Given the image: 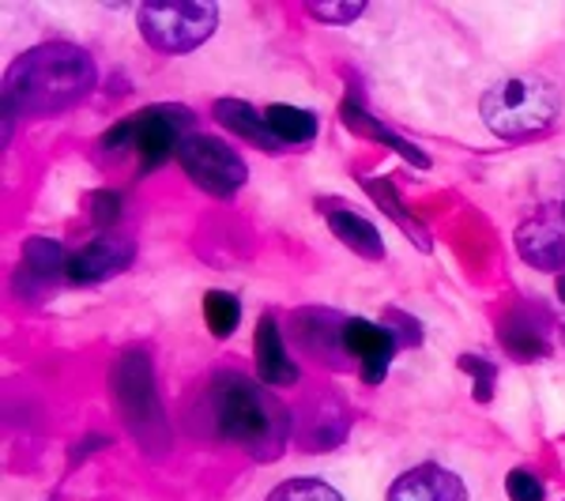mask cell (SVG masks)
<instances>
[{"mask_svg": "<svg viewBox=\"0 0 565 501\" xmlns=\"http://www.w3.org/2000/svg\"><path fill=\"white\" fill-rule=\"evenodd\" d=\"M98 84L95 57L76 42H42L20 53L4 76V143L15 117H53L79 106Z\"/></svg>", "mask_w": 565, "mask_h": 501, "instance_id": "1", "label": "cell"}, {"mask_svg": "<svg viewBox=\"0 0 565 501\" xmlns=\"http://www.w3.org/2000/svg\"><path fill=\"white\" fill-rule=\"evenodd\" d=\"M207 415L223 441L238 445L253 460H279L290 441L287 404L238 370H218L207 385Z\"/></svg>", "mask_w": 565, "mask_h": 501, "instance_id": "2", "label": "cell"}, {"mask_svg": "<svg viewBox=\"0 0 565 501\" xmlns=\"http://www.w3.org/2000/svg\"><path fill=\"white\" fill-rule=\"evenodd\" d=\"M479 114L501 140H535L558 125L562 95L543 76H509L482 95Z\"/></svg>", "mask_w": 565, "mask_h": 501, "instance_id": "3", "label": "cell"}, {"mask_svg": "<svg viewBox=\"0 0 565 501\" xmlns=\"http://www.w3.org/2000/svg\"><path fill=\"white\" fill-rule=\"evenodd\" d=\"M109 385H114L117 415L125 418V426H129V434L140 441V449L148 452V457L170 452V426H167V412H162L148 351H125L121 359L114 362Z\"/></svg>", "mask_w": 565, "mask_h": 501, "instance_id": "4", "label": "cell"}, {"mask_svg": "<svg viewBox=\"0 0 565 501\" xmlns=\"http://www.w3.org/2000/svg\"><path fill=\"white\" fill-rule=\"evenodd\" d=\"M193 109L178 106V103H159V106H148L140 114L125 117L109 129L98 148L106 154H136L143 170H154L162 167L167 159H178L181 143L193 136Z\"/></svg>", "mask_w": 565, "mask_h": 501, "instance_id": "5", "label": "cell"}, {"mask_svg": "<svg viewBox=\"0 0 565 501\" xmlns=\"http://www.w3.org/2000/svg\"><path fill=\"white\" fill-rule=\"evenodd\" d=\"M140 34L154 53H193L218 26L212 0H151L140 4Z\"/></svg>", "mask_w": 565, "mask_h": 501, "instance_id": "6", "label": "cell"}, {"mask_svg": "<svg viewBox=\"0 0 565 501\" xmlns=\"http://www.w3.org/2000/svg\"><path fill=\"white\" fill-rule=\"evenodd\" d=\"M178 162H181V170L196 181V189H204V193L215 200H231L245 181H249L245 159L226 140H218V136L193 132L181 143Z\"/></svg>", "mask_w": 565, "mask_h": 501, "instance_id": "7", "label": "cell"}, {"mask_svg": "<svg viewBox=\"0 0 565 501\" xmlns=\"http://www.w3.org/2000/svg\"><path fill=\"white\" fill-rule=\"evenodd\" d=\"M343 328H348V317L335 313V309H298L290 317V335L298 340V348L306 354H317V362H324L332 370L351 366Z\"/></svg>", "mask_w": 565, "mask_h": 501, "instance_id": "8", "label": "cell"}, {"mask_svg": "<svg viewBox=\"0 0 565 501\" xmlns=\"http://www.w3.org/2000/svg\"><path fill=\"white\" fill-rule=\"evenodd\" d=\"M343 343H348L351 362L359 366L366 385H381V381L388 377V366L399 351V340L392 335V328L377 324V321H366V317H348Z\"/></svg>", "mask_w": 565, "mask_h": 501, "instance_id": "9", "label": "cell"}, {"mask_svg": "<svg viewBox=\"0 0 565 501\" xmlns=\"http://www.w3.org/2000/svg\"><path fill=\"white\" fill-rule=\"evenodd\" d=\"M136 257V242L121 238V234H98L95 242L79 245L68 257V284L76 287H95L106 279L121 276Z\"/></svg>", "mask_w": 565, "mask_h": 501, "instance_id": "10", "label": "cell"}, {"mask_svg": "<svg viewBox=\"0 0 565 501\" xmlns=\"http://www.w3.org/2000/svg\"><path fill=\"white\" fill-rule=\"evenodd\" d=\"M68 257L65 245L53 238H26L20 268H15V290L26 298H39L42 290H53L57 279H68Z\"/></svg>", "mask_w": 565, "mask_h": 501, "instance_id": "11", "label": "cell"}, {"mask_svg": "<svg viewBox=\"0 0 565 501\" xmlns=\"http://www.w3.org/2000/svg\"><path fill=\"white\" fill-rule=\"evenodd\" d=\"M516 253L524 264H532L535 271H565V226L551 212L532 215L516 231Z\"/></svg>", "mask_w": 565, "mask_h": 501, "instance_id": "12", "label": "cell"}, {"mask_svg": "<svg viewBox=\"0 0 565 501\" xmlns=\"http://www.w3.org/2000/svg\"><path fill=\"white\" fill-rule=\"evenodd\" d=\"M385 501H468V487L441 463H418L392 482Z\"/></svg>", "mask_w": 565, "mask_h": 501, "instance_id": "13", "label": "cell"}, {"mask_svg": "<svg viewBox=\"0 0 565 501\" xmlns=\"http://www.w3.org/2000/svg\"><path fill=\"white\" fill-rule=\"evenodd\" d=\"M253 359H257V377L268 388H290L298 385V366L290 362L287 343H282L279 321L264 313L257 321V335H253Z\"/></svg>", "mask_w": 565, "mask_h": 501, "instance_id": "14", "label": "cell"}, {"mask_svg": "<svg viewBox=\"0 0 565 501\" xmlns=\"http://www.w3.org/2000/svg\"><path fill=\"white\" fill-rule=\"evenodd\" d=\"M212 114H215V121L223 125L226 132L242 136L245 143H257L264 154H279L282 151V143L276 140V132H271L268 117H264L257 106L242 103V98H218V103L212 106Z\"/></svg>", "mask_w": 565, "mask_h": 501, "instance_id": "15", "label": "cell"}, {"mask_svg": "<svg viewBox=\"0 0 565 501\" xmlns=\"http://www.w3.org/2000/svg\"><path fill=\"white\" fill-rule=\"evenodd\" d=\"M340 121L348 125L351 132L366 136V140L385 143L388 151H396L399 159H407V162H412V167H418V170H430V154H426L423 148H418V143L404 140V136H396L392 129H385V125H381L377 117H370L366 109H362L359 103H343V106H340Z\"/></svg>", "mask_w": 565, "mask_h": 501, "instance_id": "16", "label": "cell"}, {"mask_svg": "<svg viewBox=\"0 0 565 501\" xmlns=\"http://www.w3.org/2000/svg\"><path fill=\"white\" fill-rule=\"evenodd\" d=\"M324 223H328V231L348 245L351 253H359L362 260H385V242H381V231L370 218H362L359 212H351V207H332V212H324Z\"/></svg>", "mask_w": 565, "mask_h": 501, "instance_id": "17", "label": "cell"}, {"mask_svg": "<svg viewBox=\"0 0 565 501\" xmlns=\"http://www.w3.org/2000/svg\"><path fill=\"white\" fill-rule=\"evenodd\" d=\"M362 189H366V193L373 196V204L381 207V212H385L392 223L399 226V231L407 234V238H412L418 249L423 253H430L434 249V242H430V231H426L423 223H418V218L407 212L404 207V200L396 196V185H392L388 178H362Z\"/></svg>", "mask_w": 565, "mask_h": 501, "instance_id": "18", "label": "cell"}, {"mask_svg": "<svg viewBox=\"0 0 565 501\" xmlns=\"http://www.w3.org/2000/svg\"><path fill=\"white\" fill-rule=\"evenodd\" d=\"M264 117H268L271 132H276V140L282 143V148L317 140V129H321L317 114H309V109H302V106H287V103L268 106L264 109Z\"/></svg>", "mask_w": 565, "mask_h": 501, "instance_id": "19", "label": "cell"}, {"mask_svg": "<svg viewBox=\"0 0 565 501\" xmlns=\"http://www.w3.org/2000/svg\"><path fill=\"white\" fill-rule=\"evenodd\" d=\"M501 348H505V354H513L516 362H535L551 354L546 335L527 321L524 313H509L505 321H501Z\"/></svg>", "mask_w": 565, "mask_h": 501, "instance_id": "20", "label": "cell"}, {"mask_svg": "<svg viewBox=\"0 0 565 501\" xmlns=\"http://www.w3.org/2000/svg\"><path fill=\"white\" fill-rule=\"evenodd\" d=\"M204 321L212 328L215 340H226L234 335V328L242 321V302L231 295V290H207L204 295Z\"/></svg>", "mask_w": 565, "mask_h": 501, "instance_id": "21", "label": "cell"}, {"mask_svg": "<svg viewBox=\"0 0 565 501\" xmlns=\"http://www.w3.org/2000/svg\"><path fill=\"white\" fill-rule=\"evenodd\" d=\"M264 501H343V494L335 487H328L324 479H313V476H298V479H287L279 482Z\"/></svg>", "mask_w": 565, "mask_h": 501, "instance_id": "22", "label": "cell"}, {"mask_svg": "<svg viewBox=\"0 0 565 501\" xmlns=\"http://www.w3.org/2000/svg\"><path fill=\"white\" fill-rule=\"evenodd\" d=\"M306 12L313 15L317 23L348 26L351 20H359V15L366 12V4H362V0H335V4H328V0H309Z\"/></svg>", "mask_w": 565, "mask_h": 501, "instance_id": "23", "label": "cell"}, {"mask_svg": "<svg viewBox=\"0 0 565 501\" xmlns=\"http://www.w3.org/2000/svg\"><path fill=\"white\" fill-rule=\"evenodd\" d=\"M457 366L463 373H471V381H476V399H479V404H490V396H494V381H498L494 362L479 359V354H460Z\"/></svg>", "mask_w": 565, "mask_h": 501, "instance_id": "24", "label": "cell"}, {"mask_svg": "<svg viewBox=\"0 0 565 501\" xmlns=\"http://www.w3.org/2000/svg\"><path fill=\"white\" fill-rule=\"evenodd\" d=\"M505 494L509 501H546V487L532 468H513L505 476Z\"/></svg>", "mask_w": 565, "mask_h": 501, "instance_id": "25", "label": "cell"}, {"mask_svg": "<svg viewBox=\"0 0 565 501\" xmlns=\"http://www.w3.org/2000/svg\"><path fill=\"white\" fill-rule=\"evenodd\" d=\"M121 218V196L114 193V189H103V193L90 196V223L103 226V231L109 234V226Z\"/></svg>", "mask_w": 565, "mask_h": 501, "instance_id": "26", "label": "cell"}, {"mask_svg": "<svg viewBox=\"0 0 565 501\" xmlns=\"http://www.w3.org/2000/svg\"><path fill=\"white\" fill-rule=\"evenodd\" d=\"M558 298H562V302H565V271H562V276H558Z\"/></svg>", "mask_w": 565, "mask_h": 501, "instance_id": "27", "label": "cell"}, {"mask_svg": "<svg viewBox=\"0 0 565 501\" xmlns=\"http://www.w3.org/2000/svg\"><path fill=\"white\" fill-rule=\"evenodd\" d=\"M562 340H565V321H562Z\"/></svg>", "mask_w": 565, "mask_h": 501, "instance_id": "28", "label": "cell"}, {"mask_svg": "<svg viewBox=\"0 0 565 501\" xmlns=\"http://www.w3.org/2000/svg\"><path fill=\"white\" fill-rule=\"evenodd\" d=\"M562 218H565V204H562Z\"/></svg>", "mask_w": 565, "mask_h": 501, "instance_id": "29", "label": "cell"}]
</instances>
